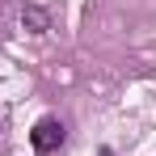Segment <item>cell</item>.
I'll use <instances>...</instances> for the list:
<instances>
[{"instance_id": "cell-3", "label": "cell", "mask_w": 156, "mask_h": 156, "mask_svg": "<svg viewBox=\"0 0 156 156\" xmlns=\"http://www.w3.org/2000/svg\"><path fill=\"white\" fill-rule=\"evenodd\" d=\"M0 13H4V9H0Z\"/></svg>"}, {"instance_id": "cell-1", "label": "cell", "mask_w": 156, "mask_h": 156, "mask_svg": "<svg viewBox=\"0 0 156 156\" xmlns=\"http://www.w3.org/2000/svg\"><path fill=\"white\" fill-rule=\"evenodd\" d=\"M30 144H34V152H55V148H59V144H63V127H59V122H55V118H42V122H38V127L30 131Z\"/></svg>"}, {"instance_id": "cell-2", "label": "cell", "mask_w": 156, "mask_h": 156, "mask_svg": "<svg viewBox=\"0 0 156 156\" xmlns=\"http://www.w3.org/2000/svg\"><path fill=\"white\" fill-rule=\"evenodd\" d=\"M21 30L26 34H51V13L42 9V4H21Z\"/></svg>"}]
</instances>
